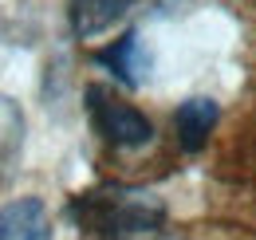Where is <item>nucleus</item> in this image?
<instances>
[{"label": "nucleus", "instance_id": "nucleus-5", "mask_svg": "<svg viewBox=\"0 0 256 240\" xmlns=\"http://www.w3.org/2000/svg\"><path fill=\"white\" fill-rule=\"evenodd\" d=\"M134 8V0H67V24L79 40H95L110 32Z\"/></svg>", "mask_w": 256, "mask_h": 240}, {"label": "nucleus", "instance_id": "nucleus-6", "mask_svg": "<svg viewBox=\"0 0 256 240\" xmlns=\"http://www.w3.org/2000/svg\"><path fill=\"white\" fill-rule=\"evenodd\" d=\"M24 130H28V122H24L20 102L0 94V181L12 178L24 158Z\"/></svg>", "mask_w": 256, "mask_h": 240}, {"label": "nucleus", "instance_id": "nucleus-4", "mask_svg": "<svg viewBox=\"0 0 256 240\" xmlns=\"http://www.w3.org/2000/svg\"><path fill=\"white\" fill-rule=\"evenodd\" d=\"M221 118V106L213 98H186L174 114V134H178V146L186 154H201L209 146V134Z\"/></svg>", "mask_w": 256, "mask_h": 240}, {"label": "nucleus", "instance_id": "nucleus-3", "mask_svg": "<svg viewBox=\"0 0 256 240\" xmlns=\"http://www.w3.org/2000/svg\"><path fill=\"white\" fill-rule=\"evenodd\" d=\"M0 240H52V212L40 197H16L0 209Z\"/></svg>", "mask_w": 256, "mask_h": 240}, {"label": "nucleus", "instance_id": "nucleus-2", "mask_svg": "<svg viewBox=\"0 0 256 240\" xmlns=\"http://www.w3.org/2000/svg\"><path fill=\"white\" fill-rule=\"evenodd\" d=\"M87 110H91V122L95 130L118 150H138L154 138V122L146 118L138 106L122 102L110 87H91L87 90Z\"/></svg>", "mask_w": 256, "mask_h": 240}, {"label": "nucleus", "instance_id": "nucleus-1", "mask_svg": "<svg viewBox=\"0 0 256 240\" xmlns=\"http://www.w3.org/2000/svg\"><path fill=\"white\" fill-rule=\"evenodd\" d=\"M83 209V224L95 232H110V236L126 240V236H150L158 232L166 220V205L150 193H87L75 201V212Z\"/></svg>", "mask_w": 256, "mask_h": 240}, {"label": "nucleus", "instance_id": "nucleus-7", "mask_svg": "<svg viewBox=\"0 0 256 240\" xmlns=\"http://www.w3.org/2000/svg\"><path fill=\"white\" fill-rule=\"evenodd\" d=\"M98 63H106L126 87H138V83H142V71H146V60H142V52H138V32H130L114 48H106V52L98 56Z\"/></svg>", "mask_w": 256, "mask_h": 240}, {"label": "nucleus", "instance_id": "nucleus-8", "mask_svg": "<svg viewBox=\"0 0 256 240\" xmlns=\"http://www.w3.org/2000/svg\"><path fill=\"white\" fill-rule=\"evenodd\" d=\"M150 4H158V8H174L178 0H150Z\"/></svg>", "mask_w": 256, "mask_h": 240}]
</instances>
